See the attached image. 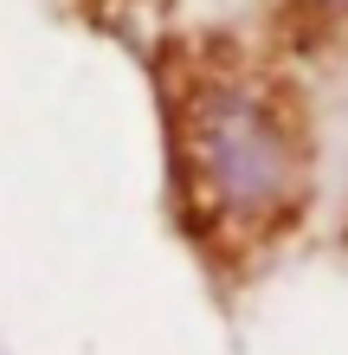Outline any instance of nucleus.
<instances>
[{"label":"nucleus","instance_id":"nucleus-1","mask_svg":"<svg viewBox=\"0 0 348 355\" xmlns=\"http://www.w3.org/2000/svg\"><path fill=\"white\" fill-rule=\"evenodd\" d=\"M174 220L226 271L297 233L316 187V142L297 91L232 39H174L155 65Z\"/></svg>","mask_w":348,"mask_h":355},{"label":"nucleus","instance_id":"nucleus-2","mask_svg":"<svg viewBox=\"0 0 348 355\" xmlns=\"http://www.w3.org/2000/svg\"><path fill=\"white\" fill-rule=\"evenodd\" d=\"M303 13H316V19H348V0H297Z\"/></svg>","mask_w":348,"mask_h":355}]
</instances>
